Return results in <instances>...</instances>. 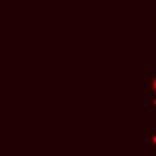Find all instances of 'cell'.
<instances>
[{"label":"cell","instance_id":"cell-4","mask_svg":"<svg viewBox=\"0 0 156 156\" xmlns=\"http://www.w3.org/2000/svg\"><path fill=\"white\" fill-rule=\"evenodd\" d=\"M154 35L156 37V22H155V32H154Z\"/></svg>","mask_w":156,"mask_h":156},{"label":"cell","instance_id":"cell-3","mask_svg":"<svg viewBox=\"0 0 156 156\" xmlns=\"http://www.w3.org/2000/svg\"><path fill=\"white\" fill-rule=\"evenodd\" d=\"M149 145L151 147L156 149V132H150L149 133Z\"/></svg>","mask_w":156,"mask_h":156},{"label":"cell","instance_id":"cell-2","mask_svg":"<svg viewBox=\"0 0 156 156\" xmlns=\"http://www.w3.org/2000/svg\"><path fill=\"white\" fill-rule=\"evenodd\" d=\"M149 108L156 110V94H154V93L149 94Z\"/></svg>","mask_w":156,"mask_h":156},{"label":"cell","instance_id":"cell-1","mask_svg":"<svg viewBox=\"0 0 156 156\" xmlns=\"http://www.w3.org/2000/svg\"><path fill=\"white\" fill-rule=\"evenodd\" d=\"M149 88H150V93L156 94V73L154 76H150V78H149Z\"/></svg>","mask_w":156,"mask_h":156}]
</instances>
